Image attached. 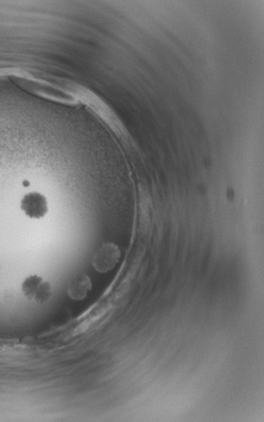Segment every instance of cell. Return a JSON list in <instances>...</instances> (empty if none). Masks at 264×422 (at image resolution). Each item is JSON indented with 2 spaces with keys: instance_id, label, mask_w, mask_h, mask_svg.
Masks as SVG:
<instances>
[{
  "instance_id": "obj_1",
  "label": "cell",
  "mask_w": 264,
  "mask_h": 422,
  "mask_svg": "<svg viewBox=\"0 0 264 422\" xmlns=\"http://www.w3.org/2000/svg\"><path fill=\"white\" fill-rule=\"evenodd\" d=\"M21 291L27 300L38 304H47L53 296L52 283L37 274L27 277L21 284Z\"/></svg>"
},
{
  "instance_id": "obj_2",
  "label": "cell",
  "mask_w": 264,
  "mask_h": 422,
  "mask_svg": "<svg viewBox=\"0 0 264 422\" xmlns=\"http://www.w3.org/2000/svg\"><path fill=\"white\" fill-rule=\"evenodd\" d=\"M20 210L27 217L42 219L49 211L47 197L39 192L28 193L20 200Z\"/></svg>"
},
{
  "instance_id": "obj_3",
  "label": "cell",
  "mask_w": 264,
  "mask_h": 422,
  "mask_svg": "<svg viewBox=\"0 0 264 422\" xmlns=\"http://www.w3.org/2000/svg\"><path fill=\"white\" fill-rule=\"evenodd\" d=\"M119 258L120 252L116 246L112 244L103 245L94 256V267L100 273L108 272V270L115 267Z\"/></svg>"
},
{
  "instance_id": "obj_4",
  "label": "cell",
  "mask_w": 264,
  "mask_h": 422,
  "mask_svg": "<svg viewBox=\"0 0 264 422\" xmlns=\"http://www.w3.org/2000/svg\"><path fill=\"white\" fill-rule=\"evenodd\" d=\"M92 288V283L90 278L85 274H80L73 278L68 285V295L74 300H82L88 296V293Z\"/></svg>"
}]
</instances>
